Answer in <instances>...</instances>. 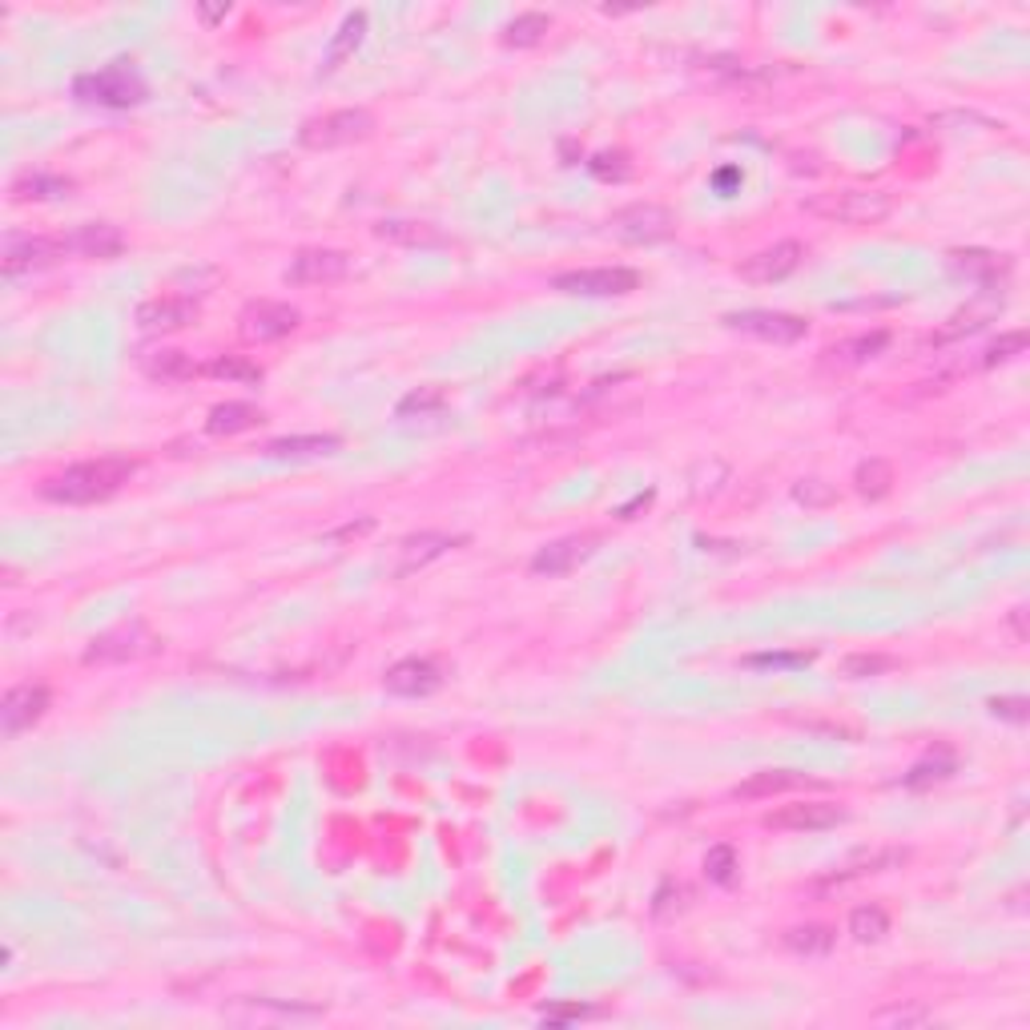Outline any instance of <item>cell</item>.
I'll return each instance as SVG.
<instances>
[{
    "label": "cell",
    "instance_id": "3",
    "mask_svg": "<svg viewBox=\"0 0 1030 1030\" xmlns=\"http://www.w3.org/2000/svg\"><path fill=\"white\" fill-rule=\"evenodd\" d=\"M806 210L837 225H878L890 218L894 201H890L886 189H837V194L809 198Z\"/></svg>",
    "mask_w": 1030,
    "mask_h": 1030
},
{
    "label": "cell",
    "instance_id": "27",
    "mask_svg": "<svg viewBox=\"0 0 1030 1030\" xmlns=\"http://www.w3.org/2000/svg\"><path fill=\"white\" fill-rule=\"evenodd\" d=\"M886 343H890V335H886V331H873V335L845 338V343L830 347L825 355H830V362H837V367H857V362H869L873 355H881Z\"/></svg>",
    "mask_w": 1030,
    "mask_h": 1030
},
{
    "label": "cell",
    "instance_id": "44",
    "mask_svg": "<svg viewBox=\"0 0 1030 1030\" xmlns=\"http://www.w3.org/2000/svg\"><path fill=\"white\" fill-rule=\"evenodd\" d=\"M592 170H597L600 177H628V165H624L621 153H612V158L604 153V158H597V162H592Z\"/></svg>",
    "mask_w": 1030,
    "mask_h": 1030
},
{
    "label": "cell",
    "instance_id": "35",
    "mask_svg": "<svg viewBox=\"0 0 1030 1030\" xmlns=\"http://www.w3.org/2000/svg\"><path fill=\"white\" fill-rule=\"evenodd\" d=\"M894 664H898L894 657H881V652H854V657L842 660V676L845 681H869V676L890 672Z\"/></svg>",
    "mask_w": 1030,
    "mask_h": 1030
},
{
    "label": "cell",
    "instance_id": "32",
    "mask_svg": "<svg viewBox=\"0 0 1030 1030\" xmlns=\"http://www.w3.org/2000/svg\"><path fill=\"white\" fill-rule=\"evenodd\" d=\"M374 234L386 238V242H403V246H435V242H443L439 230L427 222H383Z\"/></svg>",
    "mask_w": 1030,
    "mask_h": 1030
},
{
    "label": "cell",
    "instance_id": "20",
    "mask_svg": "<svg viewBox=\"0 0 1030 1030\" xmlns=\"http://www.w3.org/2000/svg\"><path fill=\"white\" fill-rule=\"evenodd\" d=\"M338 448H343L338 435H286V439L266 443V455L270 460H311V455H335Z\"/></svg>",
    "mask_w": 1030,
    "mask_h": 1030
},
{
    "label": "cell",
    "instance_id": "24",
    "mask_svg": "<svg viewBox=\"0 0 1030 1030\" xmlns=\"http://www.w3.org/2000/svg\"><path fill=\"white\" fill-rule=\"evenodd\" d=\"M69 189H73V182H69V177L21 174L13 186H9V194H13V201H57V198H69Z\"/></svg>",
    "mask_w": 1030,
    "mask_h": 1030
},
{
    "label": "cell",
    "instance_id": "42",
    "mask_svg": "<svg viewBox=\"0 0 1030 1030\" xmlns=\"http://www.w3.org/2000/svg\"><path fill=\"white\" fill-rule=\"evenodd\" d=\"M809 652H765V657H749L745 664L753 669H789V664H809Z\"/></svg>",
    "mask_w": 1030,
    "mask_h": 1030
},
{
    "label": "cell",
    "instance_id": "21",
    "mask_svg": "<svg viewBox=\"0 0 1030 1030\" xmlns=\"http://www.w3.org/2000/svg\"><path fill=\"white\" fill-rule=\"evenodd\" d=\"M797 785H809L806 773H794V769H765V773H753L749 782L737 785V789H732V797H741V801H757V797L789 794V789H797Z\"/></svg>",
    "mask_w": 1030,
    "mask_h": 1030
},
{
    "label": "cell",
    "instance_id": "23",
    "mask_svg": "<svg viewBox=\"0 0 1030 1030\" xmlns=\"http://www.w3.org/2000/svg\"><path fill=\"white\" fill-rule=\"evenodd\" d=\"M141 371L150 374L153 383H186V379L198 374V362L182 355V350H150L141 359Z\"/></svg>",
    "mask_w": 1030,
    "mask_h": 1030
},
{
    "label": "cell",
    "instance_id": "25",
    "mask_svg": "<svg viewBox=\"0 0 1030 1030\" xmlns=\"http://www.w3.org/2000/svg\"><path fill=\"white\" fill-rule=\"evenodd\" d=\"M998 311H1003V299L974 302V306H967V311H958L954 319H950V326H942V331H938L930 343H950V338H962V335H979L982 326L991 323Z\"/></svg>",
    "mask_w": 1030,
    "mask_h": 1030
},
{
    "label": "cell",
    "instance_id": "33",
    "mask_svg": "<svg viewBox=\"0 0 1030 1030\" xmlns=\"http://www.w3.org/2000/svg\"><path fill=\"white\" fill-rule=\"evenodd\" d=\"M785 946H789L794 954L818 958V954H830L833 950V934L825 930V926H797V930L785 934Z\"/></svg>",
    "mask_w": 1030,
    "mask_h": 1030
},
{
    "label": "cell",
    "instance_id": "28",
    "mask_svg": "<svg viewBox=\"0 0 1030 1030\" xmlns=\"http://www.w3.org/2000/svg\"><path fill=\"white\" fill-rule=\"evenodd\" d=\"M894 487V467L886 460H861L854 472V491L861 499H881Z\"/></svg>",
    "mask_w": 1030,
    "mask_h": 1030
},
{
    "label": "cell",
    "instance_id": "11",
    "mask_svg": "<svg viewBox=\"0 0 1030 1030\" xmlns=\"http://www.w3.org/2000/svg\"><path fill=\"white\" fill-rule=\"evenodd\" d=\"M729 331H741V335L765 338V343H797L806 338L809 323L797 319V314H782V311H741L725 319Z\"/></svg>",
    "mask_w": 1030,
    "mask_h": 1030
},
{
    "label": "cell",
    "instance_id": "17",
    "mask_svg": "<svg viewBox=\"0 0 1030 1030\" xmlns=\"http://www.w3.org/2000/svg\"><path fill=\"white\" fill-rule=\"evenodd\" d=\"M69 258H117L125 250V234L109 222L77 225L73 234H61Z\"/></svg>",
    "mask_w": 1030,
    "mask_h": 1030
},
{
    "label": "cell",
    "instance_id": "14",
    "mask_svg": "<svg viewBox=\"0 0 1030 1030\" xmlns=\"http://www.w3.org/2000/svg\"><path fill=\"white\" fill-rule=\"evenodd\" d=\"M801 254H806V250L797 246V242H777V246L761 250V254L741 262L737 274L753 286H773V282H782V278H789V274L801 266Z\"/></svg>",
    "mask_w": 1030,
    "mask_h": 1030
},
{
    "label": "cell",
    "instance_id": "5",
    "mask_svg": "<svg viewBox=\"0 0 1030 1030\" xmlns=\"http://www.w3.org/2000/svg\"><path fill=\"white\" fill-rule=\"evenodd\" d=\"M552 286L564 290V294H583V299H621V294H633L636 286H640V274L628 270V266L571 270V274H556Z\"/></svg>",
    "mask_w": 1030,
    "mask_h": 1030
},
{
    "label": "cell",
    "instance_id": "45",
    "mask_svg": "<svg viewBox=\"0 0 1030 1030\" xmlns=\"http://www.w3.org/2000/svg\"><path fill=\"white\" fill-rule=\"evenodd\" d=\"M1022 616H1027V609H1015V633H1018V640L1027 636V624H1022Z\"/></svg>",
    "mask_w": 1030,
    "mask_h": 1030
},
{
    "label": "cell",
    "instance_id": "16",
    "mask_svg": "<svg viewBox=\"0 0 1030 1030\" xmlns=\"http://www.w3.org/2000/svg\"><path fill=\"white\" fill-rule=\"evenodd\" d=\"M350 258L343 250H302L299 258L286 266V282L294 286H319V282H338L347 278Z\"/></svg>",
    "mask_w": 1030,
    "mask_h": 1030
},
{
    "label": "cell",
    "instance_id": "26",
    "mask_svg": "<svg viewBox=\"0 0 1030 1030\" xmlns=\"http://www.w3.org/2000/svg\"><path fill=\"white\" fill-rule=\"evenodd\" d=\"M258 423H262V410L258 407H250V403H222V407L210 410L206 431H210V435H238V431L258 427Z\"/></svg>",
    "mask_w": 1030,
    "mask_h": 1030
},
{
    "label": "cell",
    "instance_id": "37",
    "mask_svg": "<svg viewBox=\"0 0 1030 1030\" xmlns=\"http://www.w3.org/2000/svg\"><path fill=\"white\" fill-rule=\"evenodd\" d=\"M737 869H741V861H737V849H732V845H713V849H708V857H705L708 881L732 886V881H737Z\"/></svg>",
    "mask_w": 1030,
    "mask_h": 1030
},
{
    "label": "cell",
    "instance_id": "1",
    "mask_svg": "<svg viewBox=\"0 0 1030 1030\" xmlns=\"http://www.w3.org/2000/svg\"><path fill=\"white\" fill-rule=\"evenodd\" d=\"M134 475L129 460H89L65 467L61 475H53L40 484V496L49 504H97V499L117 496Z\"/></svg>",
    "mask_w": 1030,
    "mask_h": 1030
},
{
    "label": "cell",
    "instance_id": "41",
    "mask_svg": "<svg viewBox=\"0 0 1030 1030\" xmlns=\"http://www.w3.org/2000/svg\"><path fill=\"white\" fill-rule=\"evenodd\" d=\"M878 1022H886V1027H922V1022H930V1010H922V1006H898V1010L878 1015Z\"/></svg>",
    "mask_w": 1030,
    "mask_h": 1030
},
{
    "label": "cell",
    "instance_id": "30",
    "mask_svg": "<svg viewBox=\"0 0 1030 1030\" xmlns=\"http://www.w3.org/2000/svg\"><path fill=\"white\" fill-rule=\"evenodd\" d=\"M547 28H552V21H547L544 13H523L504 28V45H511V49H532V45H540V40L547 37Z\"/></svg>",
    "mask_w": 1030,
    "mask_h": 1030
},
{
    "label": "cell",
    "instance_id": "31",
    "mask_svg": "<svg viewBox=\"0 0 1030 1030\" xmlns=\"http://www.w3.org/2000/svg\"><path fill=\"white\" fill-rule=\"evenodd\" d=\"M849 934H854V942H861V946L881 942V938L890 934V918H886V910H881V906H857L854 914H849Z\"/></svg>",
    "mask_w": 1030,
    "mask_h": 1030
},
{
    "label": "cell",
    "instance_id": "13",
    "mask_svg": "<svg viewBox=\"0 0 1030 1030\" xmlns=\"http://www.w3.org/2000/svg\"><path fill=\"white\" fill-rule=\"evenodd\" d=\"M45 708H49V688H40V684H21L13 693H4V701H0V729H4V737L13 741L25 729H33L45 717Z\"/></svg>",
    "mask_w": 1030,
    "mask_h": 1030
},
{
    "label": "cell",
    "instance_id": "43",
    "mask_svg": "<svg viewBox=\"0 0 1030 1030\" xmlns=\"http://www.w3.org/2000/svg\"><path fill=\"white\" fill-rule=\"evenodd\" d=\"M1027 708H1030V705H1027V696H994V701H991V713H994V717L1018 720V725L1027 720Z\"/></svg>",
    "mask_w": 1030,
    "mask_h": 1030
},
{
    "label": "cell",
    "instance_id": "7",
    "mask_svg": "<svg viewBox=\"0 0 1030 1030\" xmlns=\"http://www.w3.org/2000/svg\"><path fill=\"white\" fill-rule=\"evenodd\" d=\"M676 230V218L664 206H652V201H640V206H628L612 218V234L621 242H633V246H652V242H664V238Z\"/></svg>",
    "mask_w": 1030,
    "mask_h": 1030
},
{
    "label": "cell",
    "instance_id": "10",
    "mask_svg": "<svg viewBox=\"0 0 1030 1030\" xmlns=\"http://www.w3.org/2000/svg\"><path fill=\"white\" fill-rule=\"evenodd\" d=\"M238 331H242L246 343H274V338L299 331V311L286 306V302H250L242 319H238Z\"/></svg>",
    "mask_w": 1030,
    "mask_h": 1030
},
{
    "label": "cell",
    "instance_id": "39",
    "mask_svg": "<svg viewBox=\"0 0 1030 1030\" xmlns=\"http://www.w3.org/2000/svg\"><path fill=\"white\" fill-rule=\"evenodd\" d=\"M794 499L806 504V508H825V504H833V487L825 479H801L794 487Z\"/></svg>",
    "mask_w": 1030,
    "mask_h": 1030
},
{
    "label": "cell",
    "instance_id": "22",
    "mask_svg": "<svg viewBox=\"0 0 1030 1030\" xmlns=\"http://www.w3.org/2000/svg\"><path fill=\"white\" fill-rule=\"evenodd\" d=\"M950 266H954L958 274H967V278L986 282V286L1010 274V262H1006L1003 254H986V250H958V254H950Z\"/></svg>",
    "mask_w": 1030,
    "mask_h": 1030
},
{
    "label": "cell",
    "instance_id": "12",
    "mask_svg": "<svg viewBox=\"0 0 1030 1030\" xmlns=\"http://www.w3.org/2000/svg\"><path fill=\"white\" fill-rule=\"evenodd\" d=\"M842 821H845V809L833 806V801H801V806H782L777 813H769L765 825L782 833H821V830L842 825Z\"/></svg>",
    "mask_w": 1030,
    "mask_h": 1030
},
{
    "label": "cell",
    "instance_id": "40",
    "mask_svg": "<svg viewBox=\"0 0 1030 1030\" xmlns=\"http://www.w3.org/2000/svg\"><path fill=\"white\" fill-rule=\"evenodd\" d=\"M954 773V761L942 757V761H926V765H914L906 777L910 789H918V785H930V782H942V777H950Z\"/></svg>",
    "mask_w": 1030,
    "mask_h": 1030
},
{
    "label": "cell",
    "instance_id": "8",
    "mask_svg": "<svg viewBox=\"0 0 1030 1030\" xmlns=\"http://www.w3.org/2000/svg\"><path fill=\"white\" fill-rule=\"evenodd\" d=\"M455 544H463V535H448V532L407 535V540H398V544H395L386 571H391L395 580H403V576H415V571L427 568V564H435L439 556H448Z\"/></svg>",
    "mask_w": 1030,
    "mask_h": 1030
},
{
    "label": "cell",
    "instance_id": "38",
    "mask_svg": "<svg viewBox=\"0 0 1030 1030\" xmlns=\"http://www.w3.org/2000/svg\"><path fill=\"white\" fill-rule=\"evenodd\" d=\"M1022 347H1027V335L1022 331H1010V335H1003L998 343H991V347L982 350L979 367H994V362H1010L1015 355H1022Z\"/></svg>",
    "mask_w": 1030,
    "mask_h": 1030
},
{
    "label": "cell",
    "instance_id": "36",
    "mask_svg": "<svg viewBox=\"0 0 1030 1030\" xmlns=\"http://www.w3.org/2000/svg\"><path fill=\"white\" fill-rule=\"evenodd\" d=\"M206 371L213 374V379H225V383H262V367H254V362L238 359V355H222V359H213Z\"/></svg>",
    "mask_w": 1030,
    "mask_h": 1030
},
{
    "label": "cell",
    "instance_id": "18",
    "mask_svg": "<svg viewBox=\"0 0 1030 1030\" xmlns=\"http://www.w3.org/2000/svg\"><path fill=\"white\" fill-rule=\"evenodd\" d=\"M597 552V540L592 535H568V540H556V544H547L535 552L532 559V571L535 576H568L576 564H583V559Z\"/></svg>",
    "mask_w": 1030,
    "mask_h": 1030
},
{
    "label": "cell",
    "instance_id": "9",
    "mask_svg": "<svg viewBox=\"0 0 1030 1030\" xmlns=\"http://www.w3.org/2000/svg\"><path fill=\"white\" fill-rule=\"evenodd\" d=\"M153 648V636L141 628V624H117L109 633H101L89 640L85 648V664H121V660L146 657Z\"/></svg>",
    "mask_w": 1030,
    "mask_h": 1030
},
{
    "label": "cell",
    "instance_id": "6",
    "mask_svg": "<svg viewBox=\"0 0 1030 1030\" xmlns=\"http://www.w3.org/2000/svg\"><path fill=\"white\" fill-rule=\"evenodd\" d=\"M61 258H69L65 238H9V242H4V258H0V266H4V278L16 282L21 274L49 270V266H57Z\"/></svg>",
    "mask_w": 1030,
    "mask_h": 1030
},
{
    "label": "cell",
    "instance_id": "19",
    "mask_svg": "<svg viewBox=\"0 0 1030 1030\" xmlns=\"http://www.w3.org/2000/svg\"><path fill=\"white\" fill-rule=\"evenodd\" d=\"M383 681L395 696H427L443 684V676H439V669H435L431 660L410 657V660H398L395 669H386Z\"/></svg>",
    "mask_w": 1030,
    "mask_h": 1030
},
{
    "label": "cell",
    "instance_id": "15",
    "mask_svg": "<svg viewBox=\"0 0 1030 1030\" xmlns=\"http://www.w3.org/2000/svg\"><path fill=\"white\" fill-rule=\"evenodd\" d=\"M198 319V302L186 299V294H162V299H150L137 306V326L146 335H162V331H182Z\"/></svg>",
    "mask_w": 1030,
    "mask_h": 1030
},
{
    "label": "cell",
    "instance_id": "29",
    "mask_svg": "<svg viewBox=\"0 0 1030 1030\" xmlns=\"http://www.w3.org/2000/svg\"><path fill=\"white\" fill-rule=\"evenodd\" d=\"M362 33H367V13H350L347 21H343V28H338V37L331 40V53H326V73L331 69H338L343 65V57H350V53L362 45Z\"/></svg>",
    "mask_w": 1030,
    "mask_h": 1030
},
{
    "label": "cell",
    "instance_id": "2",
    "mask_svg": "<svg viewBox=\"0 0 1030 1030\" xmlns=\"http://www.w3.org/2000/svg\"><path fill=\"white\" fill-rule=\"evenodd\" d=\"M73 97L89 101V105H105V109H129V105L146 101V81L129 61H113L97 73L77 77Z\"/></svg>",
    "mask_w": 1030,
    "mask_h": 1030
},
{
    "label": "cell",
    "instance_id": "4",
    "mask_svg": "<svg viewBox=\"0 0 1030 1030\" xmlns=\"http://www.w3.org/2000/svg\"><path fill=\"white\" fill-rule=\"evenodd\" d=\"M374 129V117L367 109H335L326 117H314V121L302 125L299 141L306 150H343V146H355V141H367Z\"/></svg>",
    "mask_w": 1030,
    "mask_h": 1030
},
{
    "label": "cell",
    "instance_id": "34",
    "mask_svg": "<svg viewBox=\"0 0 1030 1030\" xmlns=\"http://www.w3.org/2000/svg\"><path fill=\"white\" fill-rule=\"evenodd\" d=\"M443 403H448V395H443V386H419V391H410V395L398 398L395 415L398 419H415V415H435V410H443Z\"/></svg>",
    "mask_w": 1030,
    "mask_h": 1030
}]
</instances>
